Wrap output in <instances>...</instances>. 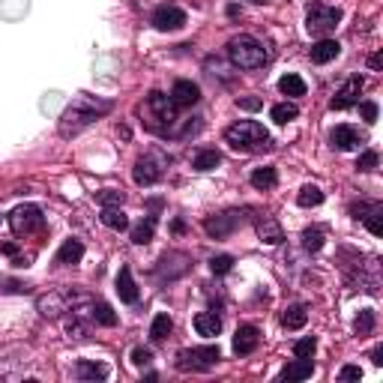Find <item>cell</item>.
Here are the masks:
<instances>
[{"mask_svg": "<svg viewBox=\"0 0 383 383\" xmlns=\"http://www.w3.org/2000/svg\"><path fill=\"white\" fill-rule=\"evenodd\" d=\"M111 111L108 99H96V96H78L66 111L60 114V135L63 138H75L78 132H84L90 123H96L99 117Z\"/></svg>", "mask_w": 383, "mask_h": 383, "instance_id": "obj_1", "label": "cell"}, {"mask_svg": "<svg viewBox=\"0 0 383 383\" xmlns=\"http://www.w3.org/2000/svg\"><path fill=\"white\" fill-rule=\"evenodd\" d=\"M225 141L240 153H260V150H270L273 138L267 132L258 120H240V123L227 126L225 129Z\"/></svg>", "mask_w": 383, "mask_h": 383, "instance_id": "obj_2", "label": "cell"}, {"mask_svg": "<svg viewBox=\"0 0 383 383\" xmlns=\"http://www.w3.org/2000/svg\"><path fill=\"white\" fill-rule=\"evenodd\" d=\"M227 57H231V63L237 69H260L267 60H270L264 42H258V39L249 36V34L234 36L231 42H227Z\"/></svg>", "mask_w": 383, "mask_h": 383, "instance_id": "obj_3", "label": "cell"}, {"mask_svg": "<svg viewBox=\"0 0 383 383\" xmlns=\"http://www.w3.org/2000/svg\"><path fill=\"white\" fill-rule=\"evenodd\" d=\"M147 114H150V126L153 132H162V135H168L171 129H174L177 123V105L171 102V96L165 93H159V90H153L150 96H147Z\"/></svg>", "mask_w": 383, "mask_h": 383, "instance_id": "obj_4", "label": "cell"}, {"mask_svg": "<svg viewBox=\"0 0 383 383\" xmlns=\"http://www.w3.org/2000/svg\"><path fill=\"white\" fill-rule=\"evenodd\" d=\"M338 21H341V10H338V6L312 3V10H308V15H306V30L312 36L323 39V36H330L332 30L338 27Z\"/></svg>", "mask_w": 383, "mask_h": 383, "instance_id": "obj_5", "label": "cell"}, {"mask_svg": "<svg viewBox=\"0 0 383 383\" xmlns=\"http://www.w3.org/2000/svg\"><path fill=\"white\" fill-rule=\"evenodd\" d=\"M219 360H222V356H219V347L203 345V347L180 350V354H177V369L180 371H210Z\"/></svg>", "mask_w": 383, "mask_h": 383, "instance_id": "obj_6", "label": "cell"}, {"mask_svg": "<svg viewBox=\"0 0 383 383\" xmlns=\"http://www.w3.org/2000/svg\"><path fill=\"white\" fill-rule=\"evenodd\" d=\"M10 225H12V231L18 234V237H27V234L42 231L45 216H42V210H39L36 203H24V207H15L10 213Z\"/></svg>", "mask_w": 383, "mask_h": 383, "instance_id": "obj_7", "label": "cell"}, {"mask_svg": "<svg viewBox=\"0 0 383 383\" xmlns=\"http://www.w3.org/2000/svg\"><path fill=\"white\" fill-rule=\"evenodd\" d=\"M165 156H159V153H147V156H141L135 162V171H132V177H135V183L138 186H153V183H159L162 180V174H165Z\"/></svg>", "mask_w": 383, "mask_h": 383, "instance_id": "obj_8", "label": "cell"}, {"mask_svg": "<svg viewBox=\"0 0 383 383\" xmlns=\"http://www.w3.org/2000/svg\"><path fill=\"white\" fill-rule=\"evenodd\" d=\"M87 297H72L66 291H54L48 293V297H39V312L45 317H60L63 312H72V308H78V303H84Z\"/></svg>", "mask_w": 383, "mask_h": 383, "instance_id": "obj_9", "label": "cell"}, {"mask_svg": "<svg viewBox=\"0 0 383 383\" xmlns=\"http://www.w3.org/2000/svg\"><path fill=\"white\" fill-rule=\"evenodd\" d=\"M240 225H243V213H237V210H227V213L210 216L207 222H203V231H207L210 237H216V240H225V237H231Z\"/></svg>", "mask_w": 383, "mask_h": 383, "instance_id": "obj_10", "label": "cell"}, {"mask_svg": "<svg viewBox=\"0 0 383 383\" xmlns=\"http://www.w3.org/2000/svg\"><path fill=\"white\" fill-rule=\"evenodd\" d=\"M362 87H365V81H362L360 75L350 78V81H345V87H341V90L332 96L330 108H332V111H345V108H350V105H356V102H360Z\"/></svg>", "mask_w": 383, "mask_h": 383, "instance_id": "obj_11", "label": "cell"}, {"mask_svg": "<svg viewBox=\"0 0 383 383\" xmlns=\"http://www.w3.org/2000/svg\"><path fill=\"white\" fill-rule=\"evenodd\" d=\"M186 24V12L180 6H159L156 12H153V27L162 30V34H168V30H180Z\"/></svg>", "mask_w": 383, "mask_h": 383, "instance_id": "obj_12", "label": "cell"}, {"mask_svg": "<svg viewBox=\"0 0 383 383\" xmlns=\"http://www.w3.org/2000/svg\"><path fill=\"white\" fill-rule=\"evenodd\" d=\"M198 99H201V90L192 81H177V84L171 87V102H174L177 108H192V105H198Z\"/></svg>", "mask_w": 383, "mask_h": 383, "instance_id": "obj_13", "label": "cell"}, {"mask_svg": "<svg viewBox=\"0 0 383 383\" xmlns=\"http://www.w3.org/2000/svg\"><path fill=\"white\" fill-rule=\"evenodd\" d=\"M258 341H260L258 327L246 323V327H240V330H237V336H234V354H237V356L255 354V350H258Z\"/></svg>", "mask_w": 383, "mask_h": 383, "instance_id": "obj_14", "label": "cell"}, {"mask_svg": "<svg viewBox=\"0 0 383 383\" xmlns=\"http://www.w3.org/2000/svg\"><path fill=\"white\" fill-rule=\"evenodd\" d=\"M330 141L336 150H354V147H360L362 144V135H360V129H354V126H336L332 129V135H330Z\"/></svg>", "mask_w": 383, "mask_h": 383, "instance_id": "obj_15", "label": "cell"}, {"mask_svg": "<svg viewBox=\"0 0 383 383\" xmlns=\"http://www.w3.org/2000/svg\"><path fill=\"white\" fill-rule=\"evenodd\" d=\"M255 227H258V237L264 240L267 246H279V243L284 240V231H282V225L275 222L273 216H258Z\"/></svg>", "mask_w": 383, "mask_h": 383, "instance_id": "obj_16", "label": "cell"}, {"mask_svg": "<svg viewBox=\"0 0 383 383\" xmlns=\"http://www.w3.org/2000/svg\"><path fill=\"white\" fill-rule=\"evenodd\" d=\"M195 332L203 338H213L222 332V317H219L216 312H201V314H195Z\"/></svg>", "mask_w": 383, "mask_h": 383, "instance_id": "obj_17", "label": "cell"}, {"mask_svg": "<svg viewBox=\"0 0 383 383\" xmlns=\"http://www.w3.org/2000/svg\"><path fill=\"white\" fill-rule=\"evenodd\" d=\"M117 297L123 299V303H138V284L132 279V270L129 267H120V273H117Z\"/></svg>", "mask_w": 383, "mask_h": 383, "instance_id": "obj_18", "label": "cell"}, {"mask_svg": "<svg viewBox=\"0 0 383 383\" xmlns=\"http://www.w3.org/2000/svg\"><path fill=\"white\" fill-rule=\"evenodd\" d=\"M341 51V45L336 42V39H330V36H323L321 42H314L312 45V63H330V60H336Z\"/></svg>", "mask_w": 383, "mask_h": 383, "instance_id": "obj_19", "label": "cell"}, {"mask_svg": "<svg viewBox=\"0 0 383 383\" xmlns=\"http://www.w3.org/2000/svg\"><path fill=\"white\" fill-rule=\"evenodd\" d=\"M84 258V246H81V240H66L60 246V251H57V264H63V267H72V264H78V260Z\"/></svg>", "mask_w": 383, "mask_h": 383, "instance_id": "obj_20", "label": "cell"}, {"mask_svg": "<svg viewBox=\"0 0 383 383\" xmlns=\"http://www.w3.org/2000/svg\"><path fill=\"white\" fill-rule=\"evenodd\" d=\"M75 378H78V380H105V378H108V365L90 362V360H81V362L75 365Z\"/></svg>", "mask_w": 383, "mask_h": 383, "instance_id": "obj_21", "label": "cell"}, {"mask_svg": "<svg viewBox=\"0 0 383 383\" xmlns=\"http://www.w3.org/2000/svg\"><path fill=\"white\" fill-rule=\"evenodd\" d=\"M306 321H308V308H306L303 303L288 306V308H284V314H282V323H284L288 330H303Z\"/></svg>", "mask_w": 383, "mask_h": 383, "instance_id": "obj_22", "label": "cell"}, {"mask_svg": "<svg viewBox=\"0 0 383 383\" xmlns=\"http://www.w3.org/2000/svg\"><path fill=\"white\" fill-rule=\"evenodd\" d=\"M275 183H279V174H275V168H255L251 171V186L255 189H260V192H270V189H275Z\"/></svg>", "mask_w": 383, "mask_h": 383, "instance_id": "obj_23", "label": "cell"}, {"mask_svg": "<svg viewBox=\"0 0 383 383\" xmlns=\"http://www.w3.org/2000/svg\"><path fill=\"white\" fill-rule=\"evenodd\" d=\"M312 371H314L312 360H297L282 369V380H306V378H312Z\"/></svg>", "mask_w": 383, "mask_h": 383, "instance_id": "obj_24", "label": "cell"}, {"mask_svg": "<svg viewBox=\"0 0 383 383\" xmlns=\"http://www.w3.org/2000/svg\"><path fill=\"white\" fill-rule=\"evenodd\" d=\"M102 225L111 227V231H126L129 227V219L120 207H102Z\"/></svg>", "mask_w": 383, "mask_h": 383, "instance_id": "obj_25", "label": "cell"}, {"mask_svg": "<svg viewBox=\"0 0 383 383\" xmlns=\"http://www.w3.org/2000/svg\"><path fill=\"white\" fill-rule=\"evenodd\" d=\"M216 165H222V153L219 150H198L195 153V162H192L195 171H213Z\"/></svg>", "mask_w": 383, "mask_h": 383, "instance_id": "obj_26", "label": "cell"}, {"mask_svg": "<svg viewBox=\"0 0 383 383\" xmlns=\"http://www.w3.org/2000/svg\"><path fill=\"white\" fill-rule=\"evenodd\" d=\"M297 203H299V207H321V203H323V192L317 189L314 183H308V186H303V189H299Z\"/></svg>", "mask_w": 383, "mask_h": 383, "instance_id": "obj_27", "label": "cell"}, {"mask_svg": "<svg viewBox=\"0 0 383 383\" xmlns=\"http://www.w3.org/2000/svg\"><path fill=\"white\" fill-rule=\"evenodd\" d=\"M362 219H365V227H369L374 237H383V207L380 203H371L369 213H365Z\"/></svg>", "mask_w": 383, "mask_h": 383, "instance_id": "obj_28", "label": "cell"}, {"mask_svg": "<svg viewBox=\"0 0 383 383\" xmlns=\"http://www.w3.org/2000/svg\"><path fill=\"white\" fill-rule=\"evenodd\" d=\"M90 317L99 323V327H114V323H117V314L111 312L108 303H93L90 306Z\"/></svg>", "mask_w": 383, "mask_h": 383, "instance_id": "obj_29", "label": "cell"}, {"mask_svg": "<svg viewBox=\"0 0 383 383\" xmlns=\"http://www.w3.org/2000/svg\"><path fill=\"white\" fill-rule=\"evenodd\" d=\"M171 330H174V321H171L168 314H156L153 317V327H150V338L153 341H165Z\"/></svg>", "mask_w": 383, "mask_h": 383, "instance_id": "obj_30", "label": "cell"}, {"mask_svg": "<svg viewBox=\"0 0 383 383\" xmlns=\"http://www.w3.org/2000/svg\"><path fill=\"white\" fill-rule=\"evenodd\" d=\"M153 231H156V219H147V222H141L138 227H132V243L135 246H147V243L153 240Z\"/></svg>", "mask_w": 383, "mask_h": 383, "instance_id": "obj_31", "label": "cell"}, {"mask_svg": "<svg viewBox=\"0 0 383 383\" xmlns=\"http://www.w3.org/2000/svg\"><path fill=\"white\" fill-rule=\"evenodd\" d=\"M297 105L293 102H279V105H273V111H270V117L275 120V123H291V120H297Z\"/></svg>", "mask_w": 383, "mask_h": 383, "instance_id": "obj_32", "label": "cell"}, {"mask_svg": "<svg viewBox=\"0 0 383 383\" xmlns=\"http://www.w3.org/2000/svg\"><path fill=\"white\" fill-rule=\"evenodd\" d=\"M279 90H282L284 96H303V93H306V81L299 78V75H284V78L279 81Z\"/></svg>", "mask_w": 383, "mask_h": 383, "instance_id": "obj_33", "label": "cell"}, {"mask_svg": "<svg viewBox=\"0 0 383 383\" xmlns=\"http://www.w3.org/2000/svg\"><path fill=\"white\" fill-rule=\"evenodd\" d=\"M314 350H317V338L306 336V338H299L297 345H293V356H297V360H312Z\"/></svg>", "mask_w": 383, "mask_h": 383, "instance_id": "obj_34", "label": "cell"}, {"mask_svg": "<svg viewBox=\"0 0 383 383\" xmlns=\"http://www.w3.org/2000/svg\"><path fill=\"white\" fill-rule=\"evenodd\" d=\"M303 246H306V251H321L323 249V231L321 227H306L303 231Z\"/></svg>", "mask_w": 383, "mask_h": 383, "instance_id": "obj_35", "label": "cell"}, {"mask_svg": "<svg viewBox=\"0 0 383 383\" xmlns=\"http://www.w3.org/2000/svg\"><path fill=\"white\" fill-rule=\"evenodd\" d=\"M354 330H356V336H371V330H374V312L371 308H362L360 317L354 321Z\"/></svg>", "mask_w": 383, "mask_h": 383, "instance_id": "obj_36", "label": "cell"}, {"mask_svg": "<svg viewBox=\"0 0 383 383\" xmlns=\"http://www.w3.org/2000/svg\"><path fill=\"white\" fill-rule=\"evenodd\" d=\"M231 267H234V258H231V255H216L213 260H210V270H213L216 275L231 273Z\"/></svg>", "mask_w": 383, "mask_h": 383, "instance_id": "obj_37", "label": "cell"}, {"mask_svg": "<svg viewBox=\"0 0 383 383\" xmlns=\"http://www.w3.org/2000/svg\"><path fill=\"white\" fill-rule=\"evenodd\" d=\"M99 203L102 207H120V203H123V192L105 189V192H99Z\"/></svg>", "mask_w": 383, "mask_h": 383, "instance_id": "obj_38", "label": "cell"}, {"mask_svg": "<svg viewBox=\"0 0 383 383\" xmlns=\"http://www.w3.org/2000/svg\"><path fill=\"white\" fill-rule=\"evenodd\" d=\"M378 162H380L378 153H374V150H365L362 156H360V162H356V168H360V171H374V168H378Z\"/></svg>", "mask_w": 383, "mask_h": 383, "instance_id": "obj_39", "label": "cell"}, {"mask_svg": "<svg viewBox=\"0 0 383 383\" xmlns=\"http://www.w3.org/2000/svg\"><path fill=\"white\" fill-rule=\"evenodd\" d=\"M338 380H362V369L360 365H345L338 371Z\"/></svg>", "mask_w": 383, "mask_h": 383, "instance_id": "obj_40", "label": "cell"}, {"mask_svg": "<svg viewBox=\"0 0 383 383\" xmlns=\"http://www.w3.org/2000/svg\"><path fill=\"white\" fill-rule=\"evenodd\" d=\"M150 360H153V354L147 347H135L132 350V362L135 365H150Z\"/></svg>", "mask_w": 383, "mask_h": 383, "instance_id": "obj_41", "label": "cell"}, {"mask_svg": "<svg viewBox=\"0 0 383 383\" xmlns=\"http://www.w3.org/2000/svg\"><path fill=\"white\" fill-rule=\"evenodd\" d=\"M360 111H362L365 123H374V120H378V105H374V102H362Z\"/></svg>", "mask_w": 383, "mask_h": 383, "instance_id": "obj_42", "label": "cell"}, {"mask_svg": "<svg viewBox=\"0 0 383 383\" xmlns=\"http://www.w3.org/2000/svg\"><path fill=\"white\" fill-rule=\"evenodd\" d=\"M0 255H10V258H18V246H15V243H0Z\"/></svg>", "mask_w": 383, "mask_h": 383, "instance_id": "obj_43", "label": "cell"}, {"mask_svg": "<svg viewBox=\"0 0 383 383\" xmlns=\"http://www.w3.org/2000/svg\"><path fill=\"white\" fill-rule=\"evenodd\" d=\"M243 108H249V111H258L260 108V99H240Z\"/></svg>", "mask_w": 383, "mask_h": 383, "instance_id": "obj_44", "label": "cell"}, {"mask_svg": "<svg viewBox=\"0 0 383 383\" xmlns=\"http://www.w3.org/2000/svg\"><path fill=\"white\" fill-rule=\"evenodd\" d=\"M369 66H371V69H380V66H383V54H371V57H369Z\"/></svg>", "mask_w": 383, "mask_h": 383, "instance_id": "obj_45", "label": "cell"}, {"mask_svg": "<svg viewBox=\"0 0 383 383\" xmlns=\"http://www.w3.org/2000/svg\"><path fill=\"white\" fill-rule=\"evenodd\" d=\"M371 362L374 365H383V347H374L371 350Z\"/></svg>", "mask_w": 383, "mask_h": 383, "instance_id": "obj_46", "label": "cell"}, {"mask_svg": "<svg viewBox=\"0 0 383 383\" xmlns=\"http://www.w3.org/2000/svg\"><path fill=\"white\" fill-rule=\"evenodd\" d=\"M171 227H174V234H183V227H186V225L180 222V219H177V222H174V225H171Z\"/></svg>", "mask_w": 383, "mask_h": 383, "instance_id": "obj_47", "label": "cell"}, {"mask_svg": "<svg viewBox=\"0 0 383 383\" xmlns=\"http://www.w3.org/2000/svg\"><path fill=\"white\" fill-rule=\"evenodd\" d=\"M251 3H264V0H251Z\"/></svg>", "mask_w": 383, "mask_h": 383, "instance_id": "obj_48", "label": "cell"}]
</instances>
